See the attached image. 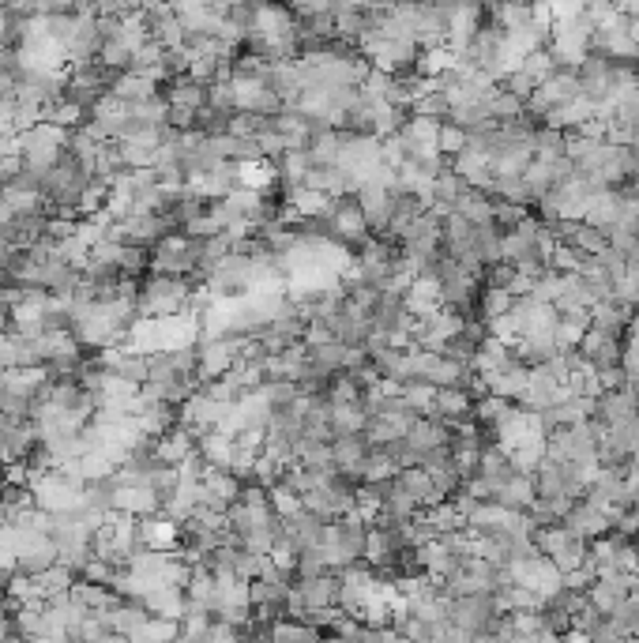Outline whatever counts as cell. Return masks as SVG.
<instances>
[{"mask_svg": "<svg viewBox=\"0 0 639 643\" xmlns=\"http://www.w3.org/2000/svg\"><path fill=\"white\" fill-rule=\"evenodd\" d=\"M617 4H621V0H617Z\"/></svg>", "mask_w": 639, "mask_h": 643, "instance_id": "ab89813d", "label": "cell"}, {"mask_svg": "<svg viewBox=\"0 0 639 643\" xmlns=\"http://www.w3.org/2000/svg\"><path fill=\"white\" fill-rule=\"evenodd\" d=\"M587 0H549V8H553V16H572V12H579Z\"/></svg>", "mask_w": 639, "mask_h": 643, "instance_id": "8d00e7d4", "label": "cell"}, {"mask_svg": "<svg viewBox=\"0 0 639 643\" xmlns=\"http://www.w3.org/2000/svg\"><path fill=\"white\" fill-rule=\"evenodd\" d=\"M192 275H151L140 286V316H177L192 309Z\"/></svg>", "mask_w": 639, "mask_h": 643, "instance_id": "3957f363", "label": "cell"}, {"mask_svg": "<svg viewBox=\"0 0 639 643\" xmlns=\"http://www.w3.org/2000/svg\"><path fill=\"white\" fill-rule=\"evenodd\" d=\"M170 215H155V211H128L125 219L113 222V237H121V241H132V245H155L158 237L170 234Z\"/></svg>", "mask_w": 639, "mask_h": 643, "instance_id": "8992f818", "label": "cell"}, {"mask_svg": "<svg viewBox=\"0 0 639 643\" xmlns=\"http://www.w3.org/2000/svg\"><path fill=\"white\" fill-rule=\"evenodd\" d=\"M68 136H72V128L57 125V121H38L27 132H19V140H23V170L42 181L64 158Z\"/></svg>", "mask_w": 639, "mask_h": 643, "instance_id": "7a4b0ae2", "label": "cell"}, {"mask_svg": "<svg viewBox=\"0 0 639 643\" xmlns=\"http://www.w3.org/2000/svg\"><path fill=\"white\" fill-rule=\"evenodd\" d=\"M143 606L155 613V617H170V621H181V613L188 606V595L181 583H158L151 595L143 598Z\"/></svg>", "mask_w": 639, "mask_h": 643, "instance_id": "7402d4cb", "label": "cell"}, {"mask_svg": "<svg viewBox=\"0 0 639 643\" xmlns=\"http://www.w3.org/2000/svg\"><path fill=\"white\" fill-rule=\"evenodd\" d=\"M478 474H482V478H489L493 486H500V482H508V478L515 474L512 455L504 452L497 440H489V444L482 448V459H478Z\"/></svg>", "mask_w": 639, "mask_h": 643, "instance_id": "83f0119b", "label": "cell"}, {"mask_svg": "<svg viewBox=\"0 0 639 643\" xmlns=\"http://www.w3.org/2000/svg\"><path fill=\"white\" fill-rule=\"evenodd\" d=\"M399 395H403V403L414 410V414H429L437 388H433V384H425V380H406L403 388H399Z\"/></svg>", "mask_w": 639, "mask_h": 643, "instance_id": "1f68e13d", "label": "cell"}, {"mask_svg": "<svg viewBox=\"0 0 639 643\" xmlns=\"http://www.w3.org/2000/svg\"><path fill=\"white\" fill-rule=\"evenodd\" d=\"M162 98H166V106H170V110L203 113V110H207V83H200V79H188V76H173L170 83H166Z\"/></svg>", "mask_w": 639, "mask_h": 643, "instance_id": "2e32d148", "label": "cell"}, {"mask_svg": "<svg viewBox=\"0 0 639 643\" xmlns=\"http://www.w3.org/2000/svg\"><path fill=\"white\" fill-rule=\"evenodd\" d=\"M79 576L72 572L68 565H61V561H53L49 568H42L38 576H34V583H38V598L42 602H49V598H61L72 591V583H76Z\"/></svg>", "mask_w": 639, "mask_h": 643, "instance_id": "d4e9b609", "label": "cell"}, {"mask_svg": "<svg viewBox=\"0 0 639 643\" xmlns=\"http://www.w3.org/2000/svg\"><path fill=\"white\" fill-rule=\"evenodd\" d=\"M192 452H200V433L181 422L173 425V429H166V433L155 440V455L162 463H173V467H181Z\"/></svg>", "mask_w": 639, "mask_h": 643, "instance_id": "5bb4252c", "label": "cell"}, {"mask_svg": "<svg viewBox=\"0 0 639 643\" xmlns=\"http://www.w3.org/2000/svg\"><path fill=\"white\" fill-rule=\"evenodd\" d=\"M125 8L128 12H136V8H143V0H125Z\"/></svg>", "mask_w": 639, "mask_h": 643, "instance_id": "74e56055", "label": "cell"}, {"mask_svg": "<svg viewBox=\"0 0 639 643\" xmlns=\"http://www.w3.org/2000/svg\"><path fill=\"white\" fill-rule=\"evenodd\" d=\"M147 19H151V38H155L158 46L166 49H181L188 42V31L185 23H181V16L177 12H147Z\"/></svg>", "mask_w": 639, "mask_h": 643, "instance_id": "cb8c5ba5", "label": "cell"}, {"mask_svg": "<svg viewBox=\"0 0 639 643\" xmlns=\"http://www.w3.org/2000/svg\"><path fill=\"white\" fill-rule=\"evenodd\" d=\"M455 211L467 222H474V226H485V222H493V196L485 189L467 185V189L459 192V200H455Z\"/></svg>", "mask_w": 639, "mask_h": 643, "instance_id": "4316f807", "label": "cell"}, {"mask_svg": "<svg viewBox=\"0 0 639 643\" xmlns=\"http://www.w3.org/2000/svg\"><path fill=\"white\" fill-rule=\"evenodd\" d=\"M196 252H200V237L170 230L151 245V275H192L196 279Z\"/></svg>", "mask_w": 639, "mask_h": 643, "instance_id": "277c9868", "label": "cell"}, {"mask_svg": "<svg viewBox=\"0 0 639 643\" xmlns=\"http://www.w3.org/2000/svg\"><path fill=\"white\" fill-rule=\"evenodd\" d=\"M579 350L591 358L594 369H602V365H621L624 335H613V331H602V328H587L583 331V339H579Z\"/></svg>", "mask_w": 639, "mask_h": 643, "instance_id": "4fadbf2b", "label": "cell"}, {"mask_svg": "<svg viewBox=\"0 0 639 643\" xmlns=\"http://www.w3.org/2000/svg\"><path fill=\"white\" fill-rule=\"evenodd\" d=\"M12 113H16V102L0 95V136H4V132H16V121H12Z\"/></svg>", "mask_w": 639, "mask_h": 643, "instance_id": "d590c367", "label": "cell"}, {"mask_svg": "<svg viewBox=\"0 0 639 643\" xmlns=\"http://www.w3.org/2000/svg\"><path fill=\"white\" fill-rule=\"evenodd\" d=\"M234 106L237 110H249V113H264V117H275V113L286 106L271 87H267V79L260 76H241L234 72Z\"/></svg>", "mask_w": 639, "mask_h": 643, "instance_id": "52a82bcc", "label": "cell"}, {"mask_svg": "<svg viewBox=\"0 0 639 643\" xmlns=\"http://www.w3.org/2000/svg\"><path fill=\"white\" fill-rule=\"evenodd\" d=\"M8 4H12V0H8Z\"/></svg>", "mask_w": 639, "mask_h": 643, "instance_id": "60d3db41", "label": "cell"}, {"mask_svg": "<svg viewBox=\"0 0 639 643\" xmlns=\"http://www.w3.org/2000/svg\"><path fill=\"white\" fill-rule=\"evenodd\" d=\"M621 369H624V380H628V384H636V388H639V346H636V343H624Z\"/></svg>", "mask_w": 639, "mask_h": 643, "instance_id": "e575fe53", "label": "cell"}, {"mask_svg": "<svg viewBox=\"0 0 639 643\" xmlns=\"http://www.w3.org/2000/svg\"><path fill=\"white\" fill-rule=\"evenodd\" d=\"M132 57H136V46H132L128 38H121V34H106V38H102L98 61L106 64V68H113V72H125L128 64H132Z\"/></svg>", "mask_w": 639, "mask_h": 643, "instance_id": "f1b7e54d", "label": "cell"}, {"mask_svg": "<svg viewBox=\"0 0 639 643\" xmlns=\"http://www.w3.org/2000/svg\"><path fill=\"white\" fill-rule=\"evenodd\" d=\"M328 425L331 437H339V433H365V425H369L365 399H343V403H331L328 399Z\"/></svg>", "mask_w": 639, "mask_h": 643, "instance_id": "44dd1931", "label": "cell"}, {"mask_svg": "<svg viewBox=\"0 0 639 643\" xmlns=\"http://www.w3.org/2000/svg\"><path fill=\"white\" fill-rule=\"evenodd\" d=\"M519 68H523V72H530V79H534V83H546V79L553 76L561 64H557V57H553V53L542 46V49H534V53H527V57L519 61Z\"/></svg>", "mask_w": 639, "mask_h": 643, "instance_id": "4dcf8cb0", "label": "cell"}, {"mask_svg": "<svg viewBox=\"0 0 639 643\" xmlns=\"http://www.w3.org/2000/svg\"><path fill=\"white\" fill-rule=\"evenodd\" d=\"M102 617H106V625L113 628V636H132L136 628L151 617V610L143 606L140 598H125V595H117L113 598V606L110 610H102Z\"/></svg>", "mask_w": 639, "mask_h": 643, "instance_id": "d6986e66", "label": "cell"}, {"mask_svg": "<svg viewBox=\"0 0 639 643\" xmlns=\"http://www.w3.org/2000/svg\"><path fill=\"white\" fill-rule=\"evenodd\" d=\"M561 523L568 527V531H576L583 542H591V538H598V534L609 531V516H606V512H602V508H594L591 501H583V497H579V501L572 504L568 512H564Z\"/></svg>", "mask_w": 639, "mask_h": 643, "instance_id": "e0dca14e", "label": "cell"}, {"mask_svg": "<svg viewBox=\"0 0 639 643\" xmlns=\"http://www.w3.org/2000/svg\"><path fill=\"white\" fill-rule=\"evenodd\" d=\"M369 452H373V440L365 437V433H339V437H331L335 471L346 474L354 486L361 482V463H365V455Z\"/></svg>", "mask_w": 639, "mask_h": 643, "instance_id": "9c48e42d", "label": "cell"}, {"mask_svg": "<svg viewBox=\"0 0 639 643\" xmlns=\"http://www.w3.org/2000/svg\"><path fill=\"white\" fill-rule=\"evenodd\" d=\"M493 501L504 504V508H512V512H530V504L538 501V482H534V474H512L508 482H500L493 489Z\"/></svg>", "mask_w": 639, "mask_h": 643, "instance_id": "ffe728a7", "label": "cell"}, {"mask_svg": "<svg viewBox=\"0 0 639 643\" xmlns=\"http://www.w3.org/2000/svg\"><path fill=\"white\" fill-rule=\"evenodd\" d=\"M110 91L125 102H143V98H155L158 95V79L151 76H140V72H117L110 83Z\"/></svg>", "mask_w": 639, "mask_h": 643, "instance_id": "484cf974", "label": "cell"}, {"mask_svg": "<svg viewBox=\"0 0 639 643\" xmlns=\"http://www.w3.org/2000/svg\"><path fill=\"white\" fill-rule=\"evenodd\" d=\"M564 143H568V132L553 125L534 128V155L538 158H564Z\"/></svg>", "mask_w": 639, "mask_h": 643, "instance_id": "f546056e", "label": "cell"}, {"mask_svg": "<svg viewBox=\"0 0 639 643\" xmlns=\"http://www.w3.org/2000/svg\"><path fill=\"white\" fill-rule=\"evenodd\" d=\"M437 143H440V155H444V158L459 155V151L467 147V128H459L455 121H440Z\"/></svg>", "mask_w": 639, "mask_h": 643, "instance_id": "836d02e7", "label": "cell"}, {"mask_svg": "<svg viewBox=\"0 0 639 643\" xmlns=\"http://www.w3.org/2000/svg\"><path fill=\"white\" fill-rule=\"evenodd\" d=\"M429 418H440V422H467L474 418V395L467 388H459V384H448V388H437L433 395V407H429Z\"/></svg>", "mask_w": 639, "mask_h": 643, "instance_id": "7c38bea8", "label": "cell"}, {"mask_svg": "<svg viewBox=\"0 0 639 643\" xmlns=\"http://www.w3.org/2000/svg\"><path fill=\"white\" fill-rule=\"evenodd\" d=\"M530 215V204H512V200H493V222L497 230H512Z\"/></svg>", "mask_w": 639, "mask_h": 643, "instance_id": "d6a6232c", "label": "cell"}, {"mask_svg": "<svg viewBox=\"0 0 639 643\" xmlns=\"http://www.w3.org/2000/svg\"><path fill=\"white\" fill-rule=\"evenodd\" d=\"M632 189L639 192V166H636V173H632Z\"/></svg>", "mask_w": 639, "mask_h": 643, "instance_id": "f35d334b", "label": "cell"}, {"mask_svg": "<svg viewBox=\"0 0 639 643\" xmlns=\"http://www.w3.org/2000/svg\"><path fill=\"white\" fill-rule=\"evenodd\" d=\"M591 117H594V102L587 95H579V98H572V102H564V106H553V110L542 117V125L572 132V128H579L583 121H591Z\"/></svg>", "mask_w": 639, "mask_h": 643, "instance_id": "603a6c76", "label": "cell"}, {"mask_svg": "<svg viewBox=\"0 0 639 643\" xmlns=\"http://www.w3.org/2000/svg\"><path fill=\"white\" fill-rule=\"evenodd\" d=\"M365 531H369V519L361 516L358 508L339 519H328L324 542H320V553H324L328 568L343 572V568L358 565L361 553H365Z\"/></svg>", "mask_w": 639, "mask_h": 643, "instance_id": "6da1fadb", "label": "cell"}, {"mask_svg": "<svg viewBox=\"0 0 639 643\" xmlns=\"http://www.w3.org/2000/svg\"><path fill=\"white\" fill-rule=\"evenodd\" d=\"M512 354L523 361V365H546L549 358H557V354H561V346H557V339H553V328L549 331H527V335H515Z\"/></svg>", "mask_w": 639, "mask_h": 643, "instance_id": "ac0fdd59", "label": "cell"}, {"mask_svg": "<svg viewBox=\"0 0 639 643\" xmlns=\"http://www.w3.org/2000/svg\"><path fill=\"white\" fill-rule=\"evenodd\" d=\"M628 19L632 16H621L617 23H609V27H598L591 38V49H598V53H606L609 61H639V46L636 38H632V31H628Z\"/></svg>", "mask_w": 639, "mask_h": 643, "instance_id": "ba28073f", "label": "cell"}, {"mask_svg": "<svg viewBox=\"0 0 639 643\" xmlns=\"http://www.w3.org/2000/svg\"><path fill=\"white\" fill-rule=\"evenodd\" d=\"M632 316H636V309H632L628 301H621L617 294H609V298H598L591 305V328L613 331V335H628Z\"/></svg>", "mask_w": 639, "mask_h": 643, "instance_id": "9a60e30c", "label": "cell"}, {"mask_svg": "<svg viewBox=\"0 0 639 643\" xmlns=\"http://www.w3.org/2000/svg\"><path fill=\"white\" fill-rule=\"evenodd\" d=\"M331 16H335V38L358 42L361 34L373 27V4H365V0H331Z\"/></svg>", "mask_w": 639, "mask_h": 643, "instance_id": "8fae6325", "label": "cell"}, {"mask_svg": "<svg viewBox=\"0 0 639 643\" xmlns=\"http://www.w3.org/2000/svg\"><path fill=\"white\" fill-rule=\"evenodd\" d=\"M639 410V388L636 384H621V388H606L594 399V422L617 425L624 418H632Z\"/></svg>", "mask_w": 639, "mask_h": 643, "instance_id": "30bf717a", "label": "cell"}, {"mask_svg": "<svg viewBox=\"0 0 639 643\" xmlns=\"http://www.w3.org/2000/svg\"><path fill=\"white\" fill-rule=\"evenodd\" d=\"M324 230H328V237H335L339 245H346V249L365 245V241L373 237L369 219H365V211H361V204H358V192H354V196L331 200V207L324 211Z\"/></svg>", "mask_w": 639, "mask_h": 643, "instance_id": "5b68a950", "label": "cell"}]
</instances>
